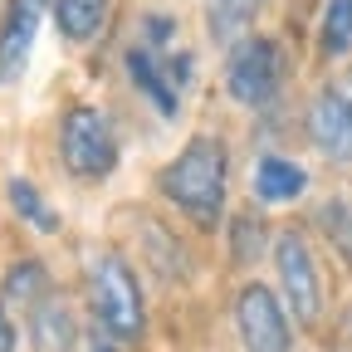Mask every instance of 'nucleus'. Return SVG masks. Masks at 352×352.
I'll list each match as a JSON object with an SVG mask.
<instances>
[{"label":"nucleus","instance_id":"nucleus-12","mask_svg":"<svg viewBox=\"0 0 352 352\" xmlns=\"http://www.w3.org/2000/svg\"><path fill=\"white\" fill-rule=\"evenodd\" d=\"M30 338L39 352H74L78 347V323L69 314V303L59 298H39L30 308Z\"/></svg>","mask_w":352,"mask_h":352},{"label":"nucleus","instance_id":"nucleus-9","mask_svg":"<svg viewBox=\"0 0 352 352\" xmlns=\"http://www.w3.org/2000/svg\"><path fill=\"white\" fill-rule=\"evenodd\" d=\"M122 64H127V78H132V88L157 108V118H166V122H176V113H182V88L171 83V74H166V59L157 54V50H147V44H132V50L122 54Z\"/></svg>","mask_w":352,"mask_h":352},{"label":"nucleus","instance_id":"nucleus-15","mask_svg":"<svg viewBox=\"0 0 352 352\" xmlns=\"http://www.w3.org/2000/svg\"><path fill=\"white\" fill-rule=\"evenodd\" d=\"M318 54L323 59H347L352 54V0H323V15H318Z\"/></svg>","mask_w":352,"mask_h":352},{"label":"nucleus","instance_id":"nucleus-2","mask_svg":"<svg viewBox=\"0 0 352 352\" xmlns=\"http://www.w3.org/2000/svg\"><path fill=\"white\" fill-rule=\"evenodd\" d=\"M83 294H88V314H94V333H103L108 342H142L147 333V303H142V284L132 274V264L113 250L88 259L83 274Z\"/></svg>","mask_w":352,"mask_h":352},{"label":"nucleus","instance_id":"nucleus-13","mask_svg":"<svg viewBox=\"0 0 352 352\" xmlns=\"http://www.w3.org/2000/svg\"><path fill=\"white\" fill-rule=\"evenodd\" d=\"M54 6V25L69 44H94L108 25L113 0H50Z\"/></svg>","mask_w":352,"mask_h":352},{"label":"nucleus","instance_id":"nucleus-22","mask_svg":"<svg viewBox=\"0 0 352 352\" xmlns=\"http://www.w3.org/2000/svg\"><path fill=\"white\" fill-rule=\"evenodd\" d=\"M338 352H352V314L338 323Z\"/></svg>","mask_w":352,"mask_h":352},{"label":"nucleus","instance_id":"nucleus-5","mask_svg":"<svg viewBox=\"0 0 352 352\" xmlns=\"http://www.w3.org/2000/svg\"><path fill=\"white\" fill-rule=\"evenodd\" d=\"M270 254H274L279 298L289 308V318L298 328H318L328 294H323V270H318V254H314V245H308V235L298 226H289V230L274 235V250Z\"/></svg>","mask_w":352,"mask_h":352},{"label":"nucleus","instance_id":"nucleus-17","mask_svg":"<svg viewBox=\"0 0 352 352\" xmlns=\"http://www.w3.org/2000/svg\"><path fill=\"white\" fill-rule=\"evenodd\" d=\"M318 230H323V240L338 250V259L352 264V201H342V196L323 201V206H318Z\"/></svg>","mask_w":352,"mask_h":352},{"label":"nucleus","instance_id":"nucleus-16","mask_svg":"<svg viewBox=\"0 0 352 352\" xmlns=\"http://www.w3.org/2000/svg\"><path fill=\"white\" fill-rule=\"evenodd\" d=\"M6 196H10V206H15V215L25 220V226H34L39 235H59V215H54L50 201L39 196L34 182H25V176H10V182H6Z\"/></svg>","mask_w":352,"mask_h":352},{"label":"nucleus","instance_id":"nucleus-20","mask_svg":"<svg viewBox=\"0 0 352 352\" xmlns=\"http://www.w3.org/2000/svg\"><path fill=\"white\" fill-rule=\"evenodd\" d=\"M0 352H20V333H15V323L6 314V303H0Z\"/></svg>","mask_w":352,"mask_h":352},{"label":"nucleus","instance_id":"nucleus-6","mask_svg":"<svg viewBox=\"0 0 352 352\" xmlns=\"http://www.w3.org/2000/svg\"><path fill=\"white\" fill-rule=\"evenodd\" d=\"M235 338L245 352H294V318L279 298V289L250 279L240 294H235Z\"/></svg>","mask_w":352,"mask_h":352},{"label":"nucleus","instance_id":"nucleus-7","mask_svg":"<svg viewBox=\"0 0 352 352\" xmlns=\"http://www.w3.org/2000/svg\"><path fill=\"white\" fill-rule=\"evenodd\" d=\"M303 127H308V142L314 152L333 166H347L352 162V113H347V98L338 83H323L314 103L303 113Z\"/></svg>","mask_w":352,"mask_h":352},{"label":"nucleus","instance_id":"nucleus-21","mask_svg":"<svg viewBox=\"0 0 352 352\" xmlns=\"http://www.w3.org/2000/svg\"><path fill=\"white\" fill-rule=\"evenodd\" d=\"M74 352H118V342H108L103 333H94V338H83V342H78Z\"/></svg>","mask_w":352,"mask_h":352},{"label":"nucleus","instance_id":"nucleus-14","mask_svg":"<svg viewBox=\"0 0 352 352\" xmlns=\"http://www.w3.org/2000/svg\"><path fill=\"white\" fill-rule=\"evenodd\" d=\"M226 235H230V254L235 264H254L264 259V250H274V235H270V220L259 210H240L226 220Z\"/></svg>","mask_w":352,"mask_h":352},{"label":"nucleus","instance_id":"nucleus-23","mask_svg":"<svg viewBox=\"0 0 352 352\" xmlns=\"http://www.w3.org/2000/svg\"><path fill=\"white\" fill-rule=\"evenodd\" d=\"M338 88H342V98H347V113H352V74H347V78H342Z\"/></svg>","mask_w":352,"mask_h":352},{"label":"nucleus","instance_id":"nucleus-19","mask_svg":"<svg viewBox=\"0 0 352 352\" xmlns=\"http://www.w3.org/2000/svg\"><path fill=\"white\" fill-rule=\"evenodd\" d=\"M176 39V20L166 15V10H152V15H142V44L147 50H157V54H166V44Z\"/></svg>","mask_w":352,"mask_h":352},{"label":"nucleus","instance_id":"nucleus-8","mask_svg":"<svg viewBox=\"0 0 352 352\" xmlns=\"http://www.w3.org/2000/svg\"><path fill=\"white\" fill-rule=\"evenodd\" d=\"M44 15H50V0H6V20H0V83H15L25 74Z\"/></svg>","mask_w":352,"mask_h":352},{"label":"nucleus","instance_id":"nucleus-1","mask_svg":"<svg viewBox=\"0 0 352 352\" xmlns=\"http://www.w3.org/2000/svg\"><path fill=\"white\" fill-rule=\"evenodd\" d=\"M157 191L196 230H220L226 226V206H230V147H226V138H215V132L186 138L182 152L157 171Z\"/></svg>","mask_w":352,"mask_h":352},{"label":"nucleus","instance_id":"nucleus-3","mask_svg":"<svg viewBox=\"0 0 352 352\" xmlns=\"http://www.w3.org/2000/svg\"><path fill=\"white\" fill-rule=\"evenodd\" d=\"M118 157H122V142H118V127L108 113H98L94 103H74L64 108L59 118V162L74 182L94 186V182H108L118 171Z\"/></svg>","mask_w":352,"mask_h":352},{"label":"nucleus","instance_id":"nucleus-11","mask_svg":"<svg viewBox=\"0 0 352 352\" xmlns=\"http://www.w3.org/2000/svg\"><path fill=\"white\" fill-rule=\"evenodd\" d=\"M264 10V0H206L201 20H206V39L215 50H235L240 39L254 34V20Z\"/></svg>","mask_w":352,"mask_h":352},{"label":"nucleus","instance_id":"nucleus-4","mask_svg":"<svg viewBox=\"0 0 352 352\" xmlns=\"http://www.w3.org/2000/svg\"><path fill=\"white\" fill-rule=\"evenodd\" d=\"M220 78H226L230 103H240V108H250V113L274 108L279 94H284V78H289L284 44L270 39V34H250V39H240L235 50H226Z\"/></svg>","mask_w":352,"mask_h":352},{"label":"nucleus","instance_id":"nucleus-18","mask_svg":"<svg viewBox=\"0 0 352 352\" xmlns=\"http://www.w3.org/2000/svg\"><path fill=\"white\" fill-rule=\"evenodd\" d=\"M6 294H10V298H20V303H39V298H50V274H44V264H39V259L15 264V270L6 274Z\"/></svg>","mask_w":352,"mask_h":352},{"label":"nucleus","instance_id":"nucleus-10","mask_svg":"<svg viewBox=\"0 0 352 352\" xmlns=\"http://www.w3.org/2000/svg\"><path fill=\"white\" fill-rule=\"evenodd\" d=\"M303 191H308V171L294 157L264 152L250 166V196H254V206H294Z\"/></svg>","mask_w":352,"mask_h":352}]
</instances>
